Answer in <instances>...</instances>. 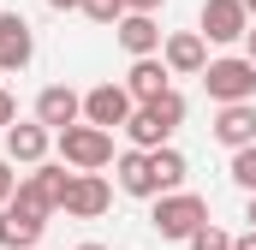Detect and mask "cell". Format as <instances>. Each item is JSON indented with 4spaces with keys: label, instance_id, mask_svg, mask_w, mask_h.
<instances>
[{
    "label": "cell",
    "instance_id": "obj_1",
    "mask_svg": "<svg viewBox=\"0 0 256 250\" xmlns=\"http://www.w3.org/2000/svg\"><path fill=\"white\" fill-rule=\"evenodd\" d=\"M149 226H155L161 238H179V244H191L196 232L208 226V202H202L196 190H167V196H155V214H149Z\"/></svg>",
    "mask_w": 256,
    "mask_h": 250
},
{
    "label": "cell",
    "instance_id": "obj_2",
    "mask_svg": "<svg viewBox=\"0 0 256 250\" xmlns=\"http://www.w3.org/2000/svg\"><path fill=\"white\" fill-rule=\"evenodd\" d=\"M66 190H72L66 161H60V167L42 161V167H30V179H18V196H12V202H18L24 214H42V220H48V214H60V208H66Z\"/></svg>",
    "mask_w": 256,
    "mask_h": 250
},
{
    "label": "cell",
    "instance_id": "obj_3",
    "mask_svg": "<svg viewBox=\"0 0 256 250\" xmlns=\"http://www.w3.org/2000/svg\"><path fill=\"white\" fill-rule=\"evenodd\" d=\"M202 90H208V102H220V108H238V102H256V66L244 54H226V60H208L202 72Z\"/></svg>",
    "mask_w": 256,
    "mask_h": 250
},
{
    "label": "cell",
    "instance_id": "obj_4",
    "mask_svg": "<svg viewBox=\"0 0 256 250\" xmlns=\"http://www.w3.org/2000/svg\"><path fill=\"white\" fill-rule=\"evenodd\" d=\"M54 149H60V161L72 173H102L108 161H114V131H96V125H72L54 137Z\"/></svg>",
    "mask_w": 256,
    "mask_h": 250
},
{
    "label": "cell",
    "instance_id": "obj_5",
    "mask_svg": "<svg viewBox=\"0 0 256 250\" xmlns=\"http://www.w3.org/2000/svg\"><path fill=\"white\" fill-rule=\"evenodd\" d=\"M131 114H137V102L126 96V84H96L84 96V125H96V131H126Z\"/></svg>",
    "mask_w": 256,
    "mask_h": 250
},
{
    "label": "cell",
    "instance_id": "obj_6",
    "mask_svg": "<svg viewBox=\"0 0 256 250\" xmlns=\"http://www.w3.org/2000/svg\"><path fill=\"white\" fill-rule=\"evenodd\" d=\"M244 30H250L244 0H202V18H196L202 42H244Z\"/></svg>",
    "mask_w": 256,
    "mask_h": 250
},
{
    "label": "cell",
    "instance_id": "obj_7",
    "mask_svg": "<svg viewBox=\"0 0 256 250\" xmlns=\"http://www.w3.org/2000/svg\"><path fill=\"white\" fill-rule=\"evenodd\" d=\"M36 125H48L54 137L72 131V125H84V96H78L72 84H48V90L36 96Z\"/></svg>",
    "mask_w": 256,
    "mask_h": 250
},
{
    "label": "cell",
    "instance_id": "obj_8",
    "mask_svg": "<svg viewBox=\"0 0 256 250\" xmlns=\"http://www.w3.org/2000/svg\"><path fill=\"white\" fill-rule=\"evenodd\" d=\"M161 60L173 78H202L208 72V42L196 36V30H173L167 42H161Z\"/></svg>",
    "mask_w": 256,
    "mask_h": 250
},
{
    "label": "cell",
    "instance_id": "obj_9",
    "mask_svg": "<svg viewBox=\"0 0 256 250\" xmlns=\"http://www.w3.org/2000/svg\"><path fill=\"white\" fill-rule=\"evenodd\" d=\"M36 60V30L18 12H0V72H24Z\"/></svg>",
    "mask_w": 256,
    "mask_h": 250
},
{
    "label": "cell",
    "instance_id": "obj_10",
    "mask_svg": "<svg viewBox=\"0 0 256 250\" xmlns=\"http://www.w3.org/2000/svg\"><path fill=\"white\" fill-rule=\"evenodd\" d=\"M108 202H114V185L102 173H72V190H66L72 220H96V214H108Z\"/></svg>",
    "mask_w": 256,
    "mask_h": 250
},
{
    "label": "cell",
    "instance_id": "obj_11",
    "mask_svg": "<svg viewBox=\"0 0 256 250\" xmlns=\"http://www.w3.org/2000/svg\"><path fill=\"white\" fill-rule=\"evenodd\" d=\"M48 149H54V131L36 125V120H18L12 131H6V161H18V167H42Z\"/></svg>",
    "mask_w": 256,
    "mask_h": 250
},
{
    "label": "cell",
    "instance_id": "obj_12",
    "mask_svg": "<svg viewBox=\"0 0 256 250\" xmlns=\"http://www.w3.org/2000/svg\"><path fill=\"white\" fill-rule=\"evenodd\" d=\"M173 72H167V60L155 54V60H131V72H126V96L137 102V108H149V102H161L173 84H167Z\"/></svg>",
    "mask_w": 256,
    "mask_h": 250
},
{
    "label": "cell",
    "instance_id": "obj_13",
    "mask_svg": "<svg viewBox=\"0 0 256 250\" xmlns=\"http://www.w3.org/2000/svg\"><path fill=\"white\" fill-rule=\"evenodd\" d=\"M114 36H120V48H126L131 60H155V54H161V42H167V36H161V24H155V18H143V12H126Z\"/></svg>",
    "mask_w": 256,
    "mask_h": 250
},
{
    "label": "cell",
    "instance_id": "obj_14",
    "mask_svg": "<svg viewBox=\"0 0 256 250\" xmlns=\"http://www.w3.org/2000/svg\"><path fill=\"white\" fill-rule=\"evenodd\" d=\"M214 143H226L232 155L256 143V102H238V108H220L214 114Z\"/></svg>",
    "mask_w": 256,
    "mask_h": 250
},
{
    "label": "cell",
    "instance_id": "obj_15",
    "mask_svg": "<svg viewBox=\"0 0 256 250\" xmlns=\"http://www.w3.org/2000/svg\"><path fill=\"white\" fill-rule=\"evenodd\" d=\"M42 214H24L18 202H6L0 208V250H36V238H42Z\"/></svg>",
    "mask_w": 256,
    "mask_h": 250
},
{
    "label": "cell",
    "instance_id": "obj_16",
    "mask_svg": "<svg viewBox=\"0 0 256 250\" xmlns=\"http://www.w3.org/2000/svg\"><path fill=\"white\" fill-rule=\"evenodd\" d=\"M114 173H120V190H126V196H161V185H155V167H149V155H143V149L114 155Z\"/></svg>",
    "mask_w": 256,
    "mask_h": 250
},
{
    "label": "cell",
    "instance_id": "obj_17",
    "mask_svg": "<svg viewBox=\"0 0 256 250\" xmlns=\"http://www.w3.org/2000/svg\"><path fill=\"white\" fill-rule=\"evenodd\" d=\"M149 167H155L161 196H167V190H179V185H185V173H191V167H185V155H179L173 143H167V149H155V155H149Z\"/></svg>",
    "mask_w": 256,
    "mask_h": 250
},
{
    "label": "cell",
    "instance_id": "obj_18",
    "mask_svg": "<svg viewBox=\"0 0 256 250\" xmlns=\"http://www.w3.org/2000/svg\"><path fill=\"white\" fill-rule=\"evenodd\" d=\"M143 114H149V120L161 125V131H167V137H173V131H179V125H185V96H179V90H167V96H161V102H149V108H143Z\"/></svg>",
    "mask_w": 256,
    "mask_h": 250
},
{
    "label": "cell",
    "instance_id": "obj_19",
    "mask_svg": "<svg viewBox=\"0 0 256 250\" xmlns=\"http://www.w3.org/2000/svg\"><path fill=\"white\" fill-rule=\"evenodd\" d=\"M84 18H90V24H102V30H120L126 0H84Z\"/></svg>",
    "mask_w": 256,
    "mask_h": 250
},
{
    "label": "cell",
    "instance_id": "obj_20",
    "mask_svg": "<svg viewBox=\"0 0 256 250\" xmlns=\"http://www.w3.org/2000/svg\"><path fill=\"white\" fill-rule=\"evenodd\" d=\"M232 179H238L244 190H256V143H250V149H238V155H232Z\"/></svg>",
    "mask_w": 256,
    "mask_h": 250
},
{
    "label": "cell",
    "instance_id": "obj_21",
    "mask_svg": "<svg viewBox=\"0 0 256 250\" xmlns=\"http://www.w3.org/2000/svg\"><path fill=\"white\" fill-rule=\"evenodd\" d=\"M191 250H232V232H220V226L208 220V226H202V232L191 238Z\"/></svg>",
    "mask_w": 256,
    "mask_h": 250
},
{
    "label": "cell",
    "instance_id": "obj_22",
    "mask_svg": "<svg viewBox=\"0 0 256 250\" xmlns=\"http://www.w3.org/2000/svg\"><path fill=\"white\" fill-rule=\"evenodd\" d=\"M12 196H18V173H12V161L0 155V208H6Z\"/></svg>",
    "mask_w": 256,
    "mask_h": 250
},
{
    "label": "cell",
    "instance_id": "obj_23",
    "mask_svg": "<svg viewBox=\"0 0 256 250\" xmlns=\"http://www.w3.org/2000/svg\"><path fill=\"white\" fill-rule=\"evenodd\" d=\"M12 125H18V102L0 90V131H12Z\"/></svg>",
    "mask_w": 256,
    "mask_h": 250
},
{
    "label": "cell",
    "instance_id": "obj_24",
    "mask_svg": "<svg viewBox=\"0 0 256 250\" xmlns=\"http://www.w3.org/2000/svg\"><path fill=\"white\" fill-rule=\"evenodd\" d=\"M161 6H167V0H126V12H143V18H155Z\"/></svg>",
    "mask_w": 256,
    "mask_h": 250
},
{
    "label": "cell",
    "instance_id": "obj_25",
    "mask_svg": "<svg viewBox=\"0 0 256 250\" xmlns=\"http://www.w3.org/2000/svg\"><path fill=\"white\" fill-rule=\"evenodd\" d=\"M244 60L256 66V24H250V30H244Z\"/></svg>",
    "mask_w": 256,
    "mask_h": 250
},
{
    "label": "cell",
    "instance_id": "obj_26",
    "mask_svg": "<svg viewBox=\"0 0 256 250\" xmlns=\"http://www.w3.org/2000/svg\"><path fill=\"white\" fill-rule=\"evenodd\" d=\"M54 12H84V0H48Z\"/></svg>",
    "mask_w": 256,
    "mask_h": 250
},
{
    "label": "cell",
    "instance_id": "obj_27",
    "mask_svg": "<svg viewBox=\"0 0 256 250\" xmlns=\"http://www.w3.org/2000/svg\"><path fill=\"white\" fill-rule=\"evenodd\" d=\"M244 220H250V232H256V190H250V208H244Z\"/></svg>",
    "mask_w": 256,
    "mask_h": 250
},
{
    "label": "cell",
    "instance_id": "obj_28",
    "mask_svg": "<svg viewBox=\"0 0 256 250\" xmlns=\"http://www.w3.org/2000/svg\"><path fill=\"white\" fill-rule=\"evenodd\" d=\"M244 12H250V18H256V0H244Z\"/></svg>",
    "mask_w": 256,
    "mask_h": 250
},
{
    "label": "cell",
    "instance_id": "obj_29",
    "mask_svg": "<svg viewBox=\"0 0 256 250\" xmlns=\"http://www.w3.org/2000/svg\"><path fill=\"white\" fill-rule=\"evenodd\" d=\"M78 250H108V244H78Z\"/></svg>",
    "mask_w": 256,
    "mask_h": 250
}]
</instances>
